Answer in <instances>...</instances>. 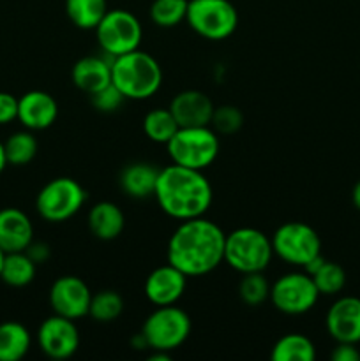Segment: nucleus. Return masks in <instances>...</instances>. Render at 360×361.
Returning a JSON list of instances; mask_svg holds the SVG:
<instances>
[{
	"label": "nucleus",
	"instance_id": "18",
	"mask_svg": "<svg viewBox=\"0 0 360 361\" xmlns=\"http://www.w3.org/2000/svg\"><path fill=\"white\" fill-rule=\"evenodd\" d=\"M34 242V226L30 217L18 208L0 210V249L6 254L21 252Z\"/></svg>",
	"mask_w": 360,
	"mask_h": 361
},
{
	"label": "nucleus",
	"instance_id": "10",
	"mask_svg": "<svg viewBox=\"0 0 360 361\" xmlns=\"http://www.w3.org/2000/svg\"><path fill=\"white\" fill-rule=\"evenodd\" d=\"M274 256L292 267L304 268L321 254V238L306 222H286L272 236Z\"/></svg>",
	"mask_w": 360,
	"mask_h": 361
},
{
	"label": "nucleus",
	"instance_id": "24",
	"mask_svg": "<svg viewBox=\"0 0 360 361\" xmlns=\"http://www.w3.org/2000/svg\"><path fill=\"white\" fill-rule=\"evenodd\" d=\"M108 11V0H66L67 18L81 30H95Z\"/></svg>",
	"mask_w": 360,
	"mask_h": 361
},
{
	"label": "nucleus",
	"instance_id": "26",
	"mask_svg": "<svg viewBox=\"0 0 360 361\" xmlns=\"http://www.w3.org/2000/svg\"><path fill=\"white\" fill-rule=\"evenodd\" d=\"M4 150H6L7 164L20 168V166H27L34 161L39 150V143L32 130H16L6 140Z\"/></svg>",
	"mask_w": 360,
	"mask_h": 361
},
{
	"label": "nucleus",
	"instance_id": "14",
	"mask_svg": "<svg viewBox=\"0 0 360 361\" xmlns=\"http://www.w3.org/2000/svg\"><path fill=\"white\" fill-rule=\"evenodd\" d=\"M187 288V275L173 264H164L148 274L143 293L148 302L155 307L175 305Z\"/></svg>",
	"mask_w": 360,
	"mask_h": 361
},
{
	"label": "nucleus",
	"instance_id": "33",
	"mask_svg": "<svg viewBox=\"0 0 360 361\" xmlns=\"http://www.w3.org/2000/svg\"><path fill=\"white\" fill-rule=\"evenodd\" d=\"M90 101L92 106H94L97 111L113 113L124 104L126 97H124V94L115 87V85L109 83L106 85L104 88H101V90L94 92V94L90 95Z\"/></svg>",
	"mask_w": 360,
	"mask_h": 361
},
{
	"label": "nucleus",
	"instance_id": "17",
	"mask_svg": "<svg viewBox=\"0 0 360 361\" xmlns=\"http://www.w3.org/2000/svg\"><path fill=\"white\" fill-rule=\"evenodd\" d=\"M214 102L201 90L179 92L169 102V111L179 127H207L214 115Z\"/></svg>",
	"mask_w": 360,
	"mask_h": 361
},
{
	"label": "nucleus",
	"instance_id": "16",
	"mask_svg": "<svg viewBox=\"0 0 360 361\" xmlns=\"http://www.w3.org/2000/svg\"><path fill=\"white\" fill-rule=\"evenodd\" d=\"M59 104L44 90H30L18 99V122L28 130H44L55 123Z\"/></svg>",
	"mask_w": 360,
	"mask_h": 361
},
{
	"label": "nucleus",
	"instance_id": "9",
	"mask_svg": "<svg viewBox=\"0 0 360 361\" xmlns=\"http://www.w3.org/2000/svg\"><path fill=\"white\" fill-rule=\"evenodd\" d=\"M95 37L102 51L109 59H115L140 48L143 27L131 11L109 9L95 27Z\"/></svg>",
	"mask_w": 360,
	"mask_h": 361
},
{
	"label": "nucleus",
	"instance_id": "5",
	"mask_svg": "<svg viewBox=\"0 0 360 361\" xmlns=\"http://www.w3.org/2000/svg\"><path fill=\"white\" fill-rule=\"evenodd\" d=\"M272 257V240L260 229L239 228L226 235L224 263L239 274L265 271Z\"/></svg>",
	"mask_w": 360,
	"mask_h": 361
},
{
	"label": "nucleus",
	"instance_id": "32",
	"mask_svg": "<svg viewBox=\"0 0 360 361\" xmlns=\"http://www.w3.org/2000/svg\"><path fill=\"white\" fill-rule=\"evenodd\" d=\"M244 126V115L236 106L224 104L215 106L214 115H212L210 127L219 136H232L239 133Z\"/></svg>",
	"mask_w": 360,
	"mask_h": 361
},
{
	"label": "nucleus",
	"instance_id": "13",
	"mask_svg": "<svg viewBox=\"0 0 360 361\" xmlns=\"http://www.w3.org/2000/svg\"><path fill=\"white\" fill-rule=\"evenodd\" d=\"M92 293L88 286L74 275H64L52 284L49 289V305L53 312L67 319H81L88 316Z\"/></svg>",
	"mask_w": 360,
	"mask_h": 361
},
{
	"label": "nucleus",
	"instance_id": "38",
	"mask_svg": "<svg viewBox=\"0 0 360 361\" xmlns=\"http://www.w3.org/2000/svg\"><path fill=\"white\" fill-rule=\"evenodd\" d=\"M7 157H6V150H4V143L0 141V175L4 173V169L7 168Z\"/></svg>",
	"mask_w": 360,
	"mask_h": 361
},
{
	"label": "nucleus",
	"instance_id": "19",
	"mask_svg": "<svg viewBox=\"0 0 360 361\" xmlns=\"http://www.w3.org/2000/svg\"><path fill=\"white\" fill-rule=\"evenodd\" d=\"M71 78L78 90L92 95L112 83V59L97 55L83 56L73 66Z\"/></svg>",
	"mask_w": 360,
	"mask_h": 361
},
{
	"label": "nucleus",
	"instance_id": "31",
	"mask_svg": "<svg viewBox=\"0 0 360 361\" xmlns=\"http://www.w3.org/2000/svg\"><path fill=\"white\" fill-rule=\"evenodd\" d=\"M311 279L320 295L325 296L337 295L346 286V271L342 270L341 264L334 263V261L325 259L323 264L311 275Z\"/></svg>",
	"mask_w": 360,
	"mask_h": 361
},
{
	"label": "nucleus",
	"instance_id": "12",
	"mask_svg": "<svg viewBox=\"0 0 360 361\" xmlns=\"http://www.w3.org/2000/svg\"><path fill=\"white\" fill-rule=\"evenodd\" d=\"M37 344L48 358L67 360L80 348V331L73 319L53 314L39 326Z\"/></svg>",
	"mask_w": 360,
	"mask_h": 361
},
{
	"label": "nucleus",
	"instance_id": "7",
	"mask_svg": "<svg viewBox=\"0 0 360 361\" xmlns=\"http://www.w3.org/2000/svg\"><path fill=\"white\" fill-rule=\"evenodd\" d=\"M187 25L208 41H224L239 27V13L229 0H189Z\"/></svg>",
	"mask_w": 360,
	"mask_h": 361
},
{
	"label": "nucleus",
	"instance_id": "21",
	"mask_svg": "<svg viewBox=\"0 0 360 361\" xmlns=\"http://www.w3.org/2000/svg\"><path fill=\"white\" fill-rule=\"evenodd\" d=\"M159 169L150 162H133L120 173V187L124 192L134 200H147L154 196Z\"/></svg>",
	"mask_w": 360,
	"mask_h": 361
},
{
	"label": "nucleus",
	"instance_id": "36",
	"mask_svg": "<svg viewBox=\"0 0 360 361\" xmlns=\"http://www.w3.org/2000/svg\"><path fill=\"white\" fill-rule=\"evenodd\" d=\"M25 252L28 254V257H30L32 261H34L35 264H42L44 261L49 259V254H52V250H49V245L44 242H32L30 245L25 249Z\"/></svg>",
	"mask_w": 360,
	"mask_h": 361
},
{
	"label": "nucleus",
	"instance_id": "30",
	"mask_svg": "<svg viewBox=\"0 0 360 361\" xmlns=\"http://www.w3.org/2000/svg\"><path fill=\"white\" fill-rule=\"evenodd\" d=\"M272 284L265 277L263 271H251V274H242L239 282V296L246 305L260 307L267 300H270Z\"/></svg>",
	"mask_w": 360,
	"mask_h": 361
},
{
	"label": "nucleus",
	"instance_id": "11",
	"mask_svg": "<svg viewBox=\"0 0 360 361\" xmlns=\"http://www.w3.org/2000/svg\"><path fill=\"white\" fill-rule=\"evenodd\" d=\"M320 291L306 271H289L279 277L270 288V302L279 312L288 316L306 314L316 305Z\"/></svg>",
	"mask_w": 360,
	"mask_h": 361
},
{
	"label": "nucleus",
	"instance_id": "39",
	"mask_svg": "<svg viewBox=\"0 0 360 361\" xmlns=\"http://www.w3.org/2000/svg\"><path fill=\"white\" fill-rule=\"evenodd\" d=\"M4 256H6V252H4L2 249H0V270H2V263H4Z\"/></svg>",
	"mask_w": 360,
	"mask_h": 361
},
{
	"label": "nucleus",
	"instance_id": "35",
	"mask_svg": "<svg viewBox=\"0 0 360 361\" xmlns=\"http://www.w3.org/2000/svg\"><path fill=\"white\" fill-rule=\"evenodd\" d=\"M330 358L334 361H360V351L356 349V344L337 342V345L332 351Z\"/></svg>",
	"mask_w": 360,
	"mask_h": 361
},
{
	"label": "nucleus",
	"instance_id": "2",
	"mask_svg": "<svg viewBox=\"0 0 360 361\" xmlns=\"http://www.w3.org/2000/svg\"><path fill=\"white\" fill-rule=\"evenodd\" d=\"M154 197L168 217L189 221L207 214L214 192L210 182L201 171L169 164L159 169Z\"/></svg>",
	"mask_w": 360,
	"mask_h": 361
},
{
	"label": "nucleus",
	"instance_id": "4",
	"mask_svg": "<svg viewBox=\"0 0 360 361\" xmlns=\"http://www.w3.org/2000/svg\"><path fill=\"white\" fill-rule=\"evenodd\" d=\"M219 134L207 127H179L175 136L166 143L173 164L203 171L214 164L219 155Z\"/></svg>",
	"mask_w": 360,
	"mask_h": 361
},
{
	"label": "nucleus",
	"instance_id": "23",
	"mask_svg": "<svg viewBox=\"0 0 360 361\" xmlns=\"http://www.w3.org/2000/svg\"><path fill=\"white\" fill-rule=\"evenodd\" d=\"M37 274V264L28 257L25 250L21 252H9L4 256L0 281L11 288H25L30 284Z\"/></svg>",
	"mask_w": 360,
	"mask_h": 361
},
{
	"label": "nucleus",
	"instance_id": "15",
	"mask_svg": "<svg viewBox=\"0 0 360 361\" xmlns=\"http://www.w3.org/2000/svg\"><path fill=\"white\" fill-rule=\"evenodd\" d=\"M325 326L328 335L335 342H360V298L356 296H342L335 300L325 317Z\"/></svg>",
	"mask_w": 360,
	"mask_h": 361
},
{
	"label": "nucleus",
	"instance_id": "37",
	"mask_svg": "<svg viewBox=\"0 0 360 361\" xmlns=\"http://www.w3.org/2000/svg\"><path fill=\"white\" fill-rule=\"evenodd\" d=\"M352 200H353V204H355V207L360 210V180L355 183V187H353Z\"/></svg>",
	"mask_w": 360,
	"mask_h": 361
},
{
	"label": "nucleus",
	"instance_id": "27",
	"mask_svg": "<svg viewBox=\"0 0 360 361\" xmlns=\"http://www.w3.org/2000/svg\"><path fill=\"white\" fill-rule=\"evenodd\" d=\"M179 130L175 116L169 108H155L148 111L143 118V133L154 143L166 145Z\"/></svg>",
	"mask_w": 360,
	"mask_h": 361
},
{
	"label": "nucleus",
	"instance_id": "20",
	"mask_svg": "<svg viewBox=\"0 0 360 361\" xmlns=\"http://www.w3.org/2000/svg\"><path fill=\"white\" fill-rule=\"evenodd\" d=\"M87 224L95 238L109 242L122 235L126 228V217L119 204L112 201H99L88 212Z\"/></svg>",
	"mask_w": 360,
	"mask_h": 361
},
{
	"label": "nucleus",
	"instance_id": "6",
	"mask_svg": "<svg viewBox=\"0 0 360 361\" xmlns=\"http://www.w3.org/2000/svg\"><path fill=\"white\" fill-rule=\"evenodd\" d=\"M191 317L176 305L155 307L154 312L145 319L141 335L152 351L172 353L189 338Z\"/></svg>",
	"mask_w": 360,
	"mask_h": 361
},
{
	"label": "nucleus",
	"instance_id": "25",
	"mask_svg": "<svg viewBox=\"0 0 360 361\" xmlns=\"http://www.w3.org/2000/svg\"><path fill=\"white\" fill-rule=\"evenodd\" d=\"M272 361H314L316 348L302 334H288L279 338L270 351Z\"/></svg>",
	"mask_w": 360,
	"mask_h": 361
},
{
	"label": "nucleus",
	"instance_id": "3",
	"mask_svg": "<svg viewBox=\"0 0 360 361\" xmlns=\"http://www.w3.org/2000/svg\"><path fill=\"white\" fill-rule=\"evenodd\" d=\"M112 83L131 101L154 97L162 85V69L157 60L140 48L112 59Z\"/></svg>",
	"mask_w": 360,
	"mask_h": 361
},
{
	"label": "nucleus",
	"instance_id": "1",
	"mask_svg": "<svg viewBox=\"0 0 360 361\" xmlns=\"http://www.w3.org/2000/svg\"><path fill=\"white\" fill-rule=\"evenodd\" d=\"M226 233L205 217L180 221L168 240V263L187 277H201L224 263Z\"/></svg>",
	"mask_w": 360,
	"mask_h": 361
},
{
	"label": "nucleus",
	"instance_id": "8",
	"mask_svg": "<svg viewBox=\"0 0 360 361\" xmlns=\"http://www.w3.org/2000/svg\"><path fill=\"white\" fill-rule=\"evenodd\" d=\"M87 192L74 178L59 176L46 183L35 197V210L48 222H66L81 210Z\"/></svg>",
	"mask_w": 360,
	"mask_h": 361
},
{
	"label": "nucleus",
	"instance_id": "29",
	"mask_svg": "<svg viewBox=\"0 0 360 361\" xmlns=\"http://www.w3.org/2000/svg\"><path fill=\"white\" fill-rule=\"evenodd\" d=\"M187 6H189V0H154L150 4L148 14H150L152 23L157 27L173 28L186 21Z\"/></svg>",
	"mask_w": 360,
	"mask_h": 361
},
{
	"label": "nucleus",
	"instance_id": "22",
	"mask_svg": "<svg viewBox=\"0 0 360 361\" xmlns=\"http://www.w3.org/2000/svg\"><path fill=\"white\" fill-rule=\"evenodd\" d=\"M32 337L27 326L16 321L0 323V361H20L28 355Z\"/></svg>",
	"mask_w": 360,
	"mask_h": 361
},
{
	"label": "nucleus",
	"instance_id": "28",
	"mask_svg": "<svg viewBox=\"0 0 360 361\" xmlns=\"http://www.w3.org/2000/svg\"><path fill=\"white\" fill-rule=\"evenodd\" d=\"M124 312V298L116 291L102 289V291L92 295L88 316L97 323H113L119 319Z\"/></svg>",
	"mask_w": 360,
	"mask_h": 361
},
{
	"label": "nucleus",
	"instance_id": "34",
	"mask_svg": "<svg viewBox=\"0 0 360 361\" xmlns=\"http://www.w3.org/2000/svg\"><path fill=\"white\" fill-rule=\"evenodd\" d=\"M18 120V99L9 92H0V126Z\"/></svg>",
	"mask_w": 360,
	"mask_h": 361
}]
</instances>
